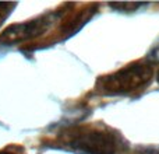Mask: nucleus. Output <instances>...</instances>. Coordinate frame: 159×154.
I'll return each instance as SVG.
<instances>
[{
  "label": "nucleus",
  "mask_w": 159,
  "mask_h": 154,
  "mask_svg": "<svg viewBox=\"0 0 159 154\" xmlns=\"http://www.w3.org/2000/svg\"><path fill=\"white\" fill-rule=\"evenodd\" d=\"M152 79V69L144 63H133L109 76L101 77L98 88L103 94H129L145 87Z\"/></svg>",
  "instance_id": "f257e3e1"
},
{
  "label": "nucleus",
  "mask_w": 159,
  "mask_h": 154,
  "mask_svg": "<svg viewBox=\"0 0 159 154\" xmlns=\"http://www.w3.org/2000/svg\"><path fill=\"white\" fill-rule=\"evenodd\" d=\"M110 7L117 8V10H126V11H134L138 7H141V3H110Z\"/></svg>",
  "instance_id": "20e7f679"
},
{
  "label": "nucleus",
  "mask_w": 159,
  "mask_h": 154,
  "mask_svg": "<svg viewBox=\"0 0 159 154\" xmlns=\"http://www.w3.org/2000/svg\"><path fill=\"white\" fill-rule=\"evenodd\" d=\"M13 3H0V24H2V21L6 18V17L8 16V13H10V8H14Z\"/></svg>",
  "instance_id": "39448f33"
},
{
  "label": "nucleus",
  "mask_w": 159,
  "mask_h": 154,
  "mask_svg": "<svg viewBox=\"0 0 159 154\" xmlns=\"http://www.w3.org/2000/svg\"><path fill=\"white\" fill-rule=\"evenodd\" d=\"M158 81H159V72H158Z\"/></svg>",
  "instance_id": "6e6552de"
},
{
  "label": "nucleus",
  "mask_w": 159,
  "mask_h": 154,
  "mask_svg": "<svg viewBox=\"0 0 159 154\" xmlns=\"http://www.w3.org/2000/svg\"><path fill=\"white\" fill-rule=\"evenodd\" d=\"M69 147L78 154H116L120 143L113 133L91 129L75 133L69 140Z\"/></svg>",
  "instance_id": "f03ea898"
},
{
  "label": "nucleus",
  "mask_w": 159,
  "mask_h": 154,
  "mask_svg": "<svg viewBox=\"0 0 159 154\" xmlns=\"http://www.w3.org/2000/svg\"><path fill=\"white\" fill-rule=\"evenodd\" d=\"M0 154H11V153H0Z\"/></svg>",
  "instance_id": "0eeeda50"
},
{
  "label": "nucleus",
  "mask_w": 159,
  "mask_h": 154,
  "mask_svg": "<svg viewBox=\"0 0 159 154\" xmlns=\"http://www.w3.org/2000/svg\"><path fill=\"white\" fill-rule=\"evenodd\" d=\"M53 22V14H48V16L38 17L35 20L25 22H17L10 27H7L0 35V42L6 45L11 44H18V42L28 41L31 38L43 34L50 24Z\"/></svg>",
  "instance_id": "7ed1b4c3"
},
{
  "label": "nucleus",
  "mask_w": 159,
  "mask_h": 154,
  "mask_svg": "<svg viewBox=\"0 0 159 154\" xmlns=\"http://www.w3.org/2000/svg\"><path fill=\"white\" fill-rule=\"evenodd\" d=\"M148 59L152 62H159V39L157 44L154 45V48L151 49V52H149V55H148Z\"/></svg>",
  "instance_id": "423d86ee"
}]
</instances>
